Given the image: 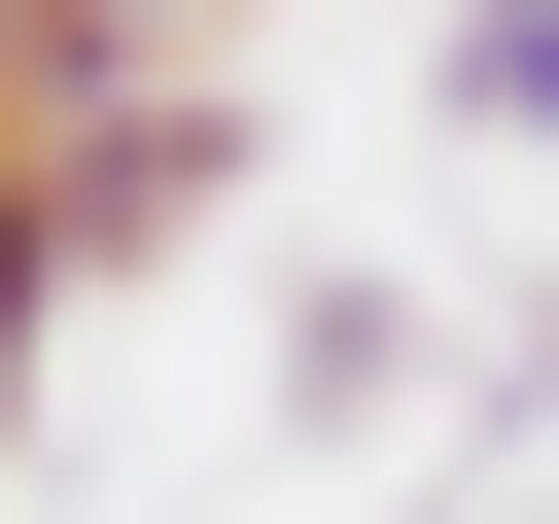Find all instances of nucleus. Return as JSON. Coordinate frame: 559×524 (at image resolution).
Segmentation results:
<instances>
[{
    "mask_svg": "<svg viewBox=\"0 0 559 524\" xmlns=\"http://www.w3.org/2000/svg\"><path fill=\"white\" fill-rule=\"evenodd\" d=\"M419 105H454V140H559V0H454V35H419Z\"/></svg>",
    "mask_w": 559,
    "mask_h": 524,
    "instance_id": "7ed1b4c3",
    "label": "nucleus"
},
{
    "mask_svg": "<svg viewBox=\"0 0 559 524\" xmlns=\"http://www.w3.org/2000/svg\"><path fill=\"white\" fill-rule=\"evenodd\" d=\"M35 349H70V210L0 175V454H35Z\"/></svg>",
    "mask_w": 559,
    "mask_h": 524,
    "instance_id": "20e7f679",
    "label": "nucleus"
},
{
    "mask_svg": "<svg viewBox=\"0 0 559 524\" xmlns=\"http://www.w3.org/2000/svg\"><path fill=\"white\" fill-rule=\"evenodd\" d=\"M524 349H559V314H524Z\"/></svg>",
    "mask_w": 559,
    "mask_h": 524,
    "instance_id": "39448f33",
    "label": "nucleus"
},
{
    "mask_svg": "<svg viewBox=\"0 0 559 524\" xmlns=\"http://www.w3.org/2000/svg\"><path fill=\"white\" fill-rule=\"evenodd\" d=\"M35 210H70V279H105V245H175V210H245V70H175V105L35 140Z\"/></svg>",
    "mask_w": 559,
    "mask_h": 524,
    "instance_id": "f257e3e1",
    "label": "nucleus"
},
{
    "mask_svg": "<svg viewBox=\"0 0 559 524\" xmlns=\"http://www.w3.org/2000/svg\"><path fill=\"white\" fill-rule=\"evenodd\" d=\"M175 70H210L175 0H0V175H35V140H105V105H175Z\"/></svg>",
    "mask_w": 559,
    "mask_h": 524,
    "instance_id": "f03ea898",
    "label": "nucleus"
}]
</instances>
